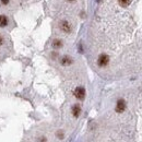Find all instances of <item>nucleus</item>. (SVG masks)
<instances>
[{"label": "nucleus", "instance_id": "nucleus-1", "mask_svg": "<svg viewBox=\"0 0 142 142\" xmlns=\"http://www.w3.org/2000/svg\"><path fill=\"white\" fill-rule=\"evenodd\" d=\"M109 62V57L106 55V54H102L99 55L98 59H97V65L99 67H106Z\"/></svg>", "mask_w": 142, "mask_h": 142}, {"label": "nucleus", "instance_id": "nucleus-2", "mask_svg": "<svg viewBox=\"0 0 142 142\" xmlns=\"http://www.w3.org/2000/svg\"><path fill=\"white\" fill-rule=\"evenodd\" d=\"M74 96H76L78 99H80V101L84 99V97H85V90L83 89L82 87H76V89L74 90Z\"/></svg>", "mask_w": 142, "mask_h": 142}, {"label": "nucleus", "instance_id": "nucleus-3", "mask_svg": "<svg viewBox=\"0 0 142 142\" xmlns=\"http://www.w3.org/2000/svg\"><path fill=\"white\" fill-rule=\"evenodd\" d=\"M125 109H126V102L124 99H118L117 104H116L115 110L117 113H122V111H125Z\"/></svg>", "mask_w": 142, "mask_h": 142}, {"label": "nucleus", "instance_id": "nucleus-4", "mask_svg": "<svg viewBox=\"0 0 142 142\" xmlns=\"http://www.w3.org/2000/svg\"><path fill=\"white\" fill-rule=\"evenodd\" d=\"M60 29H61V31H64L65 33H70L71 25L68 21H61V22H60Z\"/></svg>", "mask_w": 142, "mask_h": 142}, {"label": "nucleus", "instance_id": "nucleus-5", "mask_svg": "<svg viewBox=\"0 0 142 142\" xmlns=\"http://www.w3.org/2000/svg\"><path fill=\"white\" fill-rule=\"evenodd\" d=\"M60 62H61L62 66H69V65L72 64V59L69 56H64V57L61 58V60H60Z\"/></svg>", "mask_w": 142, "mask_h": 142}, {"label": "nucleus", "instance_id": "nucleus-6", "mask_svg": "<svg viewBox=\"0 0 142 142\" xmlns=\"http://www.w3.org/2000/svg\"><path fill=\"white\" fill-rule=\"evenodd\" d=\"M80 113H81V107L79 105H74L72 107V115L74 117H79L80 116Z\"/></svg>", "mask_w": 142, "mask_h": 142}, {"label": "nucleus", "instance_id": "nucleus-7", "mask_svg": "<svg viewBox=\"0 0 142 142\" xmlns=\"http://www.w3.org/2000/svg\"><path fill=\"white\" fill-rule=\"evenodd\" d=\"M8 25V18L6 15H0V27H4Z\"/></svg>", "mask_w": 142, "mask_h": 142}, {"label": "nucleus", "instance_id": "nucleus-8", "mask_svg": "<svg viewBox=\"0 0 142 142\" xmlns=\"http://www.w3.org/2000/svg\"><path fill=\"white\" fill-rule=\"evenodd\" d=\"M53 47L58 49V48H61L62 47V42L60 39H54L53 41Z\"/></svg>", "mask_w": 142, "mask_h": 142}, {"label": "nucleus", "instance_id": "nucleus-9", "mask_svg": "<svg viewBox=\"0 0 142 142\" xmlns=\"http://www.w3.org/2000/svg\"><path fill=\"white\" fill-rule=\"evenodd\" d=\"M118 3L121 7H128L131 3V0H118Z\"/></svg>", "mask_w": 142, "mask_h": 142}, {"label": "nucleus", "instance_id": "nucleus-10", "mask_svg": "<svg viewBox=\"0 0 142 142\" xmlns=\"http://www.w3.org/2000/svg\"><path fill=\"white\" fill-rule=\"evenodd\" d=\"M9 1H10V0H1V3L2 4H8Z\"/></svg>", "mask_w": 142, "mask_h": 142}, {"label": "nucleus", "instance_id": "nucleus-11", "mask_svg": "<svg viewBox=\"0 0 142 142\" xmlns=\"http://www.w3.org/2000/svg\"><path fill=\"white\" fill-rule=\"evenodd\" d=\"M41 142H46V139H45V138H42V140H41Z\"/></svg>", "mask_w": 142, "mask_h": 142}, {"label": "nucleus", "instance_id": "nucleus-12", "mask_svg": "<svg viewBox=\"0 0 142 142\" xmlns=\"http://www.w3.org/2000/svg\"><path fill=\"white\" fill-rule=\"evenodd\" d=\"M1 44H2V38L0 37V45H1Z\"/></svg>", "mask_w": 142, "mask_h": 142}, {"label": "nucleus", "instance_id": "nucleus-13", "mask_svg": "<svg viewBox=\"0 0 142 142\" xmlns=\"http://www.w3.org/2000/svg\"><path fill=\"white\" fill-rule=\"evenodd\" d=\"M68 1H74V0H68Z\"/></svg>", "mask_w": 142, "mask_h": 142}]
</instances>
